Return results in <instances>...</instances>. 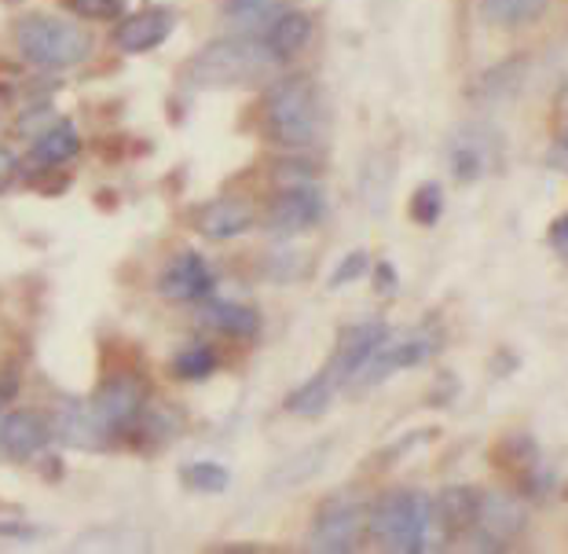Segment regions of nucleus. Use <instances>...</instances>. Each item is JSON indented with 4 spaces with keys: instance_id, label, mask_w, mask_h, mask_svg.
Returning a JSON list of instances; mask_svg holds the SVG:
<instances>
[{
    "instance_id": "f257e3e1",
    "label": "nucleus",
    "mask_w": 568,
    "mask_h": 554,
    "mask_svg": "<svg viewBox=\"0 0 568 554\" xmlns=\"http://www.w3.org/2000/svg\"><path fill=\"white\" fill-rule=\"evenodd\" d=\"M261 122L272 143L286 151L312 148L320 137V89L305 74L275 78L261 103Z\"/></svg>"
},
{
    "instance_id": "f03ea898",
    "label": "nucleus",
    "mask_w": 568,
    "mask_h": 554,
    "mask_svg": "<svg viewBox=\"0 0 568 554\" xmlns=\"http://www.w3.org/2000/svg\"><path fill=\"white\" fill-rule=\"evenodd\" d=\"M367 533L382 551L422 554L433 540V500L418 488H393L367 507Z\"/></svg>"
},
{
    "instance_id": "7ed1b4c3",
    "label": "nucleus",
    "mask_w": 568,
    "mask_h": 554,
    "mask_svg": "<svg viewBox=\"0 0 568 554\" xmlns=\"http://www.w3.org/2000/svg\"><path fill=\"white\" fill-rule=\"evenodd\" d=\"M275 67H283L272 56V48L253 38H224L205 44L202 52L191 59L187 81L195 89H243L261 81L264 74H272Z\"/></svg>"
},
{
    "instance_id": "20e7f679",
    "label": "nucleus",
    "mask_w": 568,
    "mask_h": 554,
    "mask_svg": "<svg viewBox=\"0 0 568 554\" xmlns=\"http://www.w3.org/2000/svg\"><path fill=\"white\" fill-rule=\"evenodd\" d=\"M16 44H19V56L30 59V63L41 70L78 67L92 52V38L81 22L44 16V11H33V16H22L16 22Z\"/></svg>"
},
{
    "instance_id": "39448f33",
    "label": "nucleus",
    "mask_w": 568,
    "mask_h": 554,
    "mask_svg": "<svg viewBox=\"0 0 568 554\" xmlns=\"http://www.w3.org/2000/svg\"><path fill=\"white\" fill-rule=\"evenodd\" d=\"M367 528V507L356 496H331L320 503L316 522L308 528V547L323 554L356 551L359 536Z\"/></svg>"
},
{
    "instance_id": "423d86ee",
    "label": "nucleus",
    "mask_w": 568,
    "mask_h": 554,
    "mask_svg": "<svg viewBox=\"0 0 568 554\" xmlns=\"http://www.w3.org/2000/svg\"><path fill=\"white\" fill-rule=\"evenodd\" d=\"M525 522H528V514L517 496H510V492H480L474 547L477 551H506L525 533Z\"/></svg>"
},
{
    "instance_id": "0eeeda50",
    "label": "nucleus",
    "mask_w": 568,
    "mask_h": 554,
    "mask_svg": "<svg viewBox=\"0 0 568 554\" xmlns=\"http://www.w3.org/2000/svg\"><path fill=\"white\" fill-rule=\"evenodd\" d=\"M433 353H437V339H433L429 331H410V334H400V339H393L389 334V339L378 345V353L367 360V367L356 375V382L359 385H382L393 375H400V371L422 367Z\"/></svg>"
},
{
    "instance_id": "6e6552de",
    "label": "nucleus",
    "mask_w": 568,
    "mask_h": 554,
    "mask_svg": "<svg viewBox=\"0 0 568 554\" xmlns=\"http://www.w3.org/2000/svg\"><path fill=\"white\" fill-rule=\"evenodd\" d=\"M326 221V195L316 184H294L283 188L268 207V232L280 239L305 235Z\"/></svg>"
},
{
    "instance_id": "1a4fd4ad",
    "label": "nucleus",
    "mask_w": 568,
    "mask_h": 554,
    "mask_svg": "<svg viewBox=\"0 0 568 554\" xmlns=\"http://www.w3.org/2000/svg\"><path fill=\"white\" fill-rule=\"evenodd\" d=\"M389 339V328L382 320H359L353 328H345L337 334V345L331 360H326V371L334 375L337 385L345 382H356L359 371L367 367V360L378 353V345Z\"/></svg>"
},
{
    "instance_id": "9d476101",
    "label": "nucleus",
    "mask_w": 568,
    "mask_h": 554,
    "mask_svg": "<svg viewBox=\"0 0 568 554\" xmlns=\"http://www.w3.org/2000/svg\"><path fill=\"white\" fill-rule=\"evenodd\" d=\"M95 412L111 430L114 441H125L129 430L136 426V419L143 415V407H148V396H143V385L140 379L132 375H114L111 382L100 385V393L92 396Z\"/></svg>"
},
{
    "instance_id": "9b49d317",
    "label": "nucleus",
    "mask_w": 568,
    "mask_h": 554,
    "mask_svg": "<svg viewBox=\"0 0 568 554\" xmlns=\"http://www.w3.org/2000/svg\"><path fill=\"white\" fill-rule=\"evenodd\" d=\"M52 430L59 441L70 444V449H81V452H103L114 444L111 430H106V423L100 419V412H95L92 401H63L52 419Z\"/></svg>"
},
{
    "instance_id": "f8f14e48",
    "label": "nucleus",
    "mask_w": 568,
    "mask_h": 554,
    "mask_svg": "<svg viewBox=\"0 0 568 554\" xmlns=\"http://www.w3.org/2000/svg\"><path fill=\"white\" fill-rule=\"evenodd\" d=\"M52 419L33 412V407H22V412H8L0 419V455L8 460H33L48 449L52 441Z\"/></svg>"
},
{
    "instance_id": "ddd939ff",
    "label": "nucleus",
    "mask_w": 568,
    "mask_h": 554,
    "mask_svg": "<svg viewBox=\"0 0 568 554\" xmlns=\"http://www.w3.org/2000/svg\"><path fill=\"white\" fill-rule=\"evenodd\" d=\"M495 463L514 477L517 492H528V496H542V492H547L550 477L539 463V444L531 441L528 433H510V437H503L499 449H495Z\"/></svg>"
},
{
    "instance_id": "4468645a",
    "label": "nucleus",
    "mask_w": 568,
    "mask_h": 554,
    "mask_svg": "<svg viewBox=\"0 0 568 554\" xmlns=\"http://www.w3.org/2000/svg\"><path fill=\"white\" fill-rule=\"evenodd\" d=\"M159 294L169 301H205L213 294V272L199 250H184L159 275Z\"/></svg>"
},
{
    "instance_id": "2eb2a0df",
    "label": "nucleus",
    "mask_w": 568,
    "mask_h": 554,
    "mask_svg": "<svg viewBox=\"0 0 568 554\" xmlns=\"http://www.w3.org/2000/svg\"><path fill=\"white\" fill-rule=\"evenodd\" d=\"M176 27V16L169 8H143L136 16H125L118 22L114 30V44L122 48L125 56H143V52H154L169 33Z\"/></svg>"
},
{
    "instance_id": "dca6fc26",
    "label": "nucleus",
    "mask_w": 568,
    "mask_h": 554,
    "mask_svg": "<svg viewBox=\"0 0 568 554\" xmlns=\"http://www.w3.org/2000/svg\"><path fill=\"white\" fill-rule=\"evenodd\" d=\"M480 514V492L469 485H452L433 500V525L440 528V540H458L474 533Z\"/></svg>"
},
{
    "instance_id": "f3484780",
    "label": "nucleus",
    "mask_w": 568,
    "mask_h": 554,
    "mask_svg": "<svg viewBox=\"0 0 568 554\" xmlns=\"http://www.w3.org/2000/svg\"><path fill=\"white\" fill-rule=\"evenodd\" d=\"M81 151V137H78V125L70 122V118H63V122H48L38 140H33V148L27 154L30 162V173H55L63 170V165L74 159V154Z\"/></svg>"
},
{
    "instance_id": "a211bd4d",
    "label": "nucleus",
    "mask_w": 568,
    "mask_h": 554,
    "mask_svg": "<svg viewBox=\"0 0 568 554\" xmlns=\"http://www.w3.org/2000/svg\"><path fill=\"white\" fill-rule=\"evenodd\" d=\"M191 224H195L205 239H235L257 224V213H253L250 202L224 195V199H213V202H205V207H199Z\"/></svg>"
},
{
    "instance_id": "6ab92c4d",
    "label": "nucleus",
    "mask_w": 568,
    "mask_h": 554,
    "mask_svg": "<svg viewBox=\"0 0 568 554\" xmlns=\"http://www.w3.org/2000/svg\"><path fill=\"white\" fill-rule=\"evenodd\" d=\"M264 44L272 48V56L280 59V63L301 56L312 44V16L297 8H290V11L283 8L280 16L272 19V27L264 30Z\"/></svg>"
},
{
    "instance_id": "aec40b11",
    "label": "nucleus",
    "mask_w": 568,
    "mask_h": 554,
    "mask_svg": "<svg viewBox=\"0 0 568 554\" xmlns=\"http://www.w3.org/2000/svg\"><path fill=\"white\" fill-rule=\"evenodd\" d=\"M202 323L221 334H232V339H257L261 334V312L243 305V301H205L202 305Z\"/></svg>"
},
{
    "instance_id": "412c9836",
    "label": "nucleus",
    "mask_w": 568,
    "mask_h": 554,
    "mask_svg": "<svg viewBox=\"0 0 568 554\" xmlns=\"http://www.w3.org/2000/svg\"><path fill=\"white\" fill-rule=\"evenodd\" d=\"M447 159H452V173L458 184H474L488 173L491 165V151H488V140L477 137V129H458V137L452 140V151H447Z\"/></svg>"
},
{
    "instance_id": "4be33fe9",
    "label": "nucleus",
    "mask_w": 568,
    "mask_h": 554,
    "mask_svg": "<svg viewBox=\"0 0 568 554\" xmlns=\"http://www.w3.org/2000/svg\"><path fill=\"white\" fill-rule=\"evenodd\" d=\"M334 393H337V382L331 371H320L312 375L308 382H301L294 393L286 396V412L290 415H301V419H320L326 407L334 404Z\"/></svg>"
},
{
    "instance_id": "5701e85b",
    "label": "nucleus",
    "mask_w": 568,
    "mask_h": 554,
    "mask_svg": "<svg viewBox=\"0 0 568 554\" xmlns=\"http://www.w3.org/2000/svg\"><path fill=\"white\" fill-rule=\"evenodd\" d=\"M547 8L550 0H480L485 19L499 30H521L528 22H536Z\"/></svg>"
},
{
    "instance_id": "b1692460",
    "label": "nucleus",
    "mask_w": 568,
    "mask_h": 554,
    "mask_svg": "<svg viewBox=\"0 0 568 554\" xmlns=\"http://www.w3.org/2000/svg\"><path fill=\"white\" fill-rule=\"evenodd\" d=\"M280 11H283V0H227L224 19L250 38L253 30H268Z\"/></svg>"
},
{
    "instance_id": "393cba45",
    "label": "nucleus",
    "mask_w": 568,
    "mask_h": 554,
    "mask_svg": "<svg viewBox=\"0 0 568 554\" xmlns=\"http://www.w3.org/2000/svg\"><path fill=\"white\" fill-rule=\"evenodd\" d=\"M216 349L213 345H205V342H191L184 345L180 353L173 356V375L180 382H205L216 371Z\"/></svg>"
},
{
    "instance_id": "a878e982",
    "label": "nucleus",
    "mask_w": 568,
    "mask_h": 554,
    "mask_svg": "<svg viewBox=\"0 0 568 554\" xmlns=\"http://www.w3.org/2000/svg\"><path fill=\"white\" fill-rule=\"evenodd\" d=\"M326 452H331V441H320V444H312V449H305L301 455H294L290 463H283L280 474L272 477V485H286V488H294L301 485V481H308L316 470L326 463Z\"/></svg>"
},
{
    "instance_id": "bb28decb",
    "label": "nucleus",
    "mask_w": 568,
    "mask_h": 554,
    "mask_svg": "<svg viewBox=\"0 0 568 554\" xmlns=\"http://www.w3.org/2000/svg\"><path fill=\"white\" fill-rule=\"evenodd\" d=\"M407 213L418 228H433L444 216V188L433 184V180L418 184L415 195H410V202H407Z\"/></svg>"
},
{
    "instance_id": "cd10ccee",
    "label": "nucleus",
    "mask_w": 568,
    "mask_h": 554,
    "mask_svg": "<svg viewBox=\"0 0 568 554\" xmlns=\"http://www.w3.org/2000/svg\"><path fill=\"white\" fill-rule=\"evenodd\" d=\"M180 477H184V485H187V488L210 492V496H216V492H227V485H232V474H227V470H224L221 463H210V460L187 463L184 470H180Z\"/></svg>"
},
{
    "instance_id": "c85d7f7f",
    "label": "nucleus",
    "mask_w": 568,
    "mask_h": 554,
    "mask_svg": "<svg viewBox=\"0 0 568 554\" xmlns=\"http://www.w3.org/2000/svg\"><path fill=\"white\" fill-rule=\"evenodd\" d=\"M371 269V258H367V250H353V254H345L342 261L334 264V272H331V280H326V291H342V286L348 283H356V280H364Z\"/></svg>"
},
{
    "instance_id": "c756f323",
    "label": "nucleus",
    "mask_w": 568,
    "mask_h": 554,
    "mask_svg": "<svg viewBox=\"0 0 568 554\" xmlns=\"http://www.w3.org/2000/svg\"><path fill=\"white\" fill-rule=\"evenodd\" d=\"M70 11L81 19H92V22H106V19H118L125 11V0H67Z\"/></svg>"
},
{
    "instance_id": "7c9ffc66",
    "label": "nucleus",
    "mask_w": 568,
    "mask_h": 554,
    "mask_svg": "<svg viewBox=\"0 0 568 554\" xmlns=\"http://www.w3.org/2000/svg\"><path fill=\"white\" fill-rule=\"evenodd\" d=\"M374 286H378L382 294H396V286H400V283H396V269L389 261L374 264Z\"/></svg>"
},
{
    "instance_id": "2f4dec72",
    "label": "nucleus",
    "mask_w": 568,
    "mask_h": 554,
    "mask_svg": "<svg viewBox=\"0 0 568 554\" xmlns=\"http://www.w3.org/2000/svg\"><path fill=\"white\" fill-rule=\"evenodd\" d=\"M19 177V162H16V154H11L8 148H0V195L11 188V180Z\"/></svg>"
},
{
    "instance_id": "473e14b6",
    "label": "nucleus",
    "mask_w": 568,
    "mask_h": 554,
    "mask_svg": "<svg viewBox=\"0 0 568 554\" xmlns=\"http://www.w3.org/2000/svg\"><path fill=\"white\" fill-rule=\"evenodd\" d=\"M547 239H550V246H554V250H561V254L568 258V213H565V216H558V221L550 224Z\"/></svg>"
},
{
    "instance_id": "72a5a7b5",
    "label": "nucleus",
    "mask_w": 568,
    "mask_h": 554,
    "mask_svg": "<svg viewBox=\"0 0 568 554\" xmlns=\"http://www.w3.org/2000/svg\"><path fill=\"white\" fill-rule=\"evenodd\" d=\"M8 4H16V0H8Z\"/></svg>"
}]
</instances>
